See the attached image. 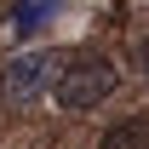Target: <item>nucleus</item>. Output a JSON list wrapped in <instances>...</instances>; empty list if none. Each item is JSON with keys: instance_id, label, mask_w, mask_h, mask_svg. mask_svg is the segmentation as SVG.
I'll use <instances>...</instances> for the list:
<instances>
[{"instance_id": "obj_2", "label": "nucleus", "mask_w": 149, "mask_h": 149, "mask_svg": "<svg viewBox=\"0 0 149 149\" xmlns=\"http://www.w3.org/2000/svg\"><path fill=\"white\" fill-rule=\"evenodd\" d=\"M46 80H52V57L46 52H23V57H6V63H0V97H6V103L40 97Z\"/></svg>"}, {"instance_id": "obj_3", "label": "nucleus", "mask_w": 149, "mask_h": 149, "mask_svg": "<svg viewBox=\"0 0 149 149\" xmlns=\"http://www.w3.org/2000/svg\"><path fill=\"white\" fill-rule=\"evenodd\" d=\"M97 149H149V115H132V120L109 126Z\"/></svg>"}, {"instance_id": "obj_1", "label": "nucleus", "mask_w": 149, "mask_h": 149, "mask_svg": "<svg viewBox=\"0 0 149 149\" xmlns=\"http://www.w3.org/2000/svg\"><path fill=\"white\" fill-rule=\"evenodd\" d=\"M109 92H115V69H109V63H97V57H86V63H69V69L57 74V86H52L57 109H69V115L97 109Z\"/></svg>"}, {"instance_id": "obj_4", "label": "nucleus", "mask_w": 149, "mask_h": 149, "mask_svg": "<svg viewBox=\"0 0 149 149\" xmlns=\"http://www.w3.org/2000/svg\"><path fill=\"white\" fill-rule=\"evenodd\" d=\"M57 6L63 0H17L12 6V35H35L46 17H57Z\"/></svg>"}, {"instance_id": "obj_5", "label": "nucleus", "mask_w": 149, "mask_h": 149, "mask_svg": "<svg viewBox=\"0 0 149 149\" xmlns=\"http://www.w3.org/2000/svg\"><path fill=\"white\" fill-rule=\"evenodd\" d=\"M132 57H138V69L149 74V29H143V35H138V46H132Z\"/></svg>"}]
</instances>
